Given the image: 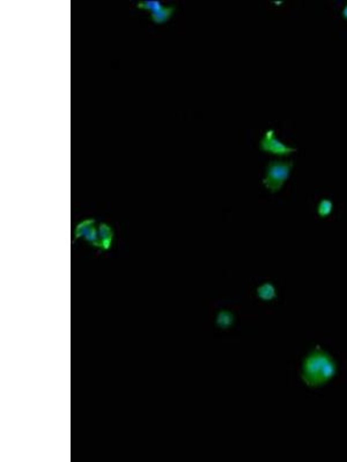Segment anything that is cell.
Segmentation results:
<instances>
[{"instance_id": "cell-9", "label": "cell", "mask_w": 347, "mask_h": 462, "mask_svg": "<svg viewBox=\"0 0 347 462\" xmlns=\"http://www.w3.org/2000/svg\"><path fill=\"white\" fill-rule=\"evenodd\" d=\"M233 314L229 313V312H221V313L219 314V318H218V323H219V326H221V327H224V328H226V327H229L232 323H233Z\"/></svg>"}, {"instance_id": "cell-8", "label": "cell", "mask_w": 347, "mask_h": 462, "mask_svg": "<svg viewBox=\"0 0 347 462\" xmlns=\"http://www.w3.org/2000/svg\"><path fill=\"white\" fill-rule=\"evenodd\" d=\"M332 208H333L332 201L329 199H323L319 201L318 207H317V213L319 216H323V217L328 216L331 214V212H332Z\"/></svg>"}, {"instance_id": "cell-5", "label": "cell", "mask_w": 347, "mask_h": 462, "mask_svg": "<svg viewBox=\"0 0 347 462\" xmlns=\"http://www.w3.org/2000/svg\"><path fill=\"white\" fill-rule=\"evenodd\" d=\"M260 147H262L264 151L274 154H280V155H282V154H288L294 151V148L282 144L281 141H279L277 138H275V133L273 129H269V131H266V133L264 134L262 140H260Z\"/></svg>"}, {"instance_id": "cell-4", "label": "cell", "mask_w": 347, "mask_h": 462, "mask_svg": "<svg viewBox=\"0 0 347 462\" xmlns=\"http://www.w3.org/2000/svg\"><path fill=\"white\" fill-rule=\"evenodd\" d=\"M96 221L94 219H85L79 222L74 229V237L76 238H84L86 242L92 245H98V231H97Z\"/></svg>"}, {"instance_id": "cell-3", "label": "cell", "mask_w": 347, "mask_h": 462, "mask_svg": "<svg viewBox=\"0 0 347 462\" xmlns=\"http://www.w3.org/2000/svg\"><path fill=\"white\" fill-rule=\"evenodd\" d=\"M136 5L151 12V19L156 23L168 21L175 12V5H164L160 0H139Z\"/></svg>"}, {"instance_id": "cell-10", "label": "cell", "mask_w": 347, "mask_h": 462, "mask_svg": "<svg viewBox=\"0 0 347 462\" xmlns=\"http://www.w3.org/2000/svg\"><path fill=\"white\" fill-rule=\"evenodd\" d=\"M344 15L347 18V4H346V6L344 7Z\"/></svg>"}, {"instance_id": "cell-1", "label": "cell", "mask_w": 347, "mask_h": 462, "mask_svg": "<svg viewBox=\"0 0 347 462\" xmlns=\"http://www.w3.org/2000/svg\"><path fill=\"white\" fill-rule=\"evenodd\" d=\"M337 370L334 359L324 350L316 348L303 361L302 381L308 387L316 388L332 380L337 376Z\"/></svg>"}, {"instance_id": "cell-2", "label": "cell", "mask_w": 347, "mask_h": 462, "mask_svg": "<svg viewBox=\"0 0 347 462\" xmlns=\"http://www.w3.org/2000/svg\"><path fill=\"white\" fill-rule=\"evenodd\" d=\"M292 163L282 161H272L267 165L266 176L263 183L271 191H278L282 186L286 179L288 178Z\"/></svg>"}, {"instance_id": "cell-6", "label": "cell", "mask_w": 347, "mask_h": 462, "mask_svg": "<svg viewBox=\"0 0 347 462\" xmlns=\"http://www.w3.org/2000/svg\"><path fill=\"white\" fill-rule=\"evenodd\" d=\"M98 231V245L100 250H109L111 247L113 231L108 223H100L97 227Z\"/></svg>"}, {"instance_id": "cell-7", "label": "cell", "mask_w": 347, "mask_h": 462, "mask_svg": "<svg viewBox=\"0 0 347 462\" xmlns=\"http://www.w3.org/2000/svg\"><path fill=\"white\" fill-rule=\"evenodd\" d=\"M258 297L264 302H270L277 298V289L273 284L270 282L263 283L262 286L258 287L257 289Z\"/></svg>"}]
</instances>
